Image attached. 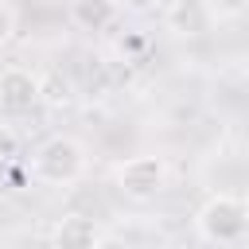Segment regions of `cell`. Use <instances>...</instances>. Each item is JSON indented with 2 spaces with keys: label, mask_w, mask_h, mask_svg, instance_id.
<instances>
[{
  "label": "cell",
  "mask_w": 249,
  "mask_h": 249,
  "mask_svg": "<svg viewBox=\"0 0 249 249\" xmlns=\"http://www.w3.org/2000/svg\"><path fill=\"white\" fill-rule=\"evenodd\" d=\"M70 19L82 31H101L117 19V0H70Z\"/></svg>",
  "instance_id": "52a82bcc"
},
{
  "label": "cell",
  "mask_w": 249,
  "mask_h": 249,
  "mask_svg": "<svg viewBox=\"0 0 249 249\" xmlns=\"http://www.w3.org/2000/svg\"><path fill=\"white\" fill-rule=\"evenodd\" d=\"M245 222H249V206L241 195H230V191L210 195L195 214V230L210 245H237L245 237Z\"/></svg>",
  "instance_id": "6da1fadb"
},
{
  "label": "cell",
  "mask_w": 249,
  "mask_h": 249,
  "mask_svg": "<svg viewBox=\"0 0 249 249\" xmlns=\"http://www.w3.org/2000/svg\"><path fill=\"white\" fill-rule=\"evenodd\" d=\"M206 8H202V0H171L167 8H163V27L171 31V35H179V39H195V35H202L206 31Z\"/></svg>",
  "instance_id": "5b68a950"
},
{
  "label": "cell",
  "mask_w": 249,
  "mask_h": 249,
  "mask_svg": "<svg viewBox=\"0 0 249 249\" xmlns=\"http://www.w3.org/2000/svg\"><path fill=\"white\" fill-rule=\"evenodd\" d=\"M160 0H117V8H128V12H152Z\"/></svg>",
  "instance_id": "4fadbf2b"
},
{
  "label": "cell",
  "mask_w": 249,
  "mask_h": 249,
  "mask_svg": "<svg viewBox=\"0 0 249 249\" xmlns=\"http://www.w3.org/2000/svg\"><path fill=\"white\" fill-rule=\"evenodd\" d=\"M16 39V12L8 4H0V47H8Z\"/></svg>",
  "instance_id": "30bf717a"
},
{
  "label": "cell",
  "mask_w": 249,
  "mask_h": 249,
  "mask_svg": "<svg viewBox=\"0 0 249 249\" xmlns=\"http://www.w3.org/2000/svg\"><path fill=\"white\" fill-rule=\"evenodd\" d=\"M0 105L8 113H27L39 105V74L23 66H4L0 70Z\"/></svg>",
  "instance_id": "277c9868"
},
{
  "label": "cell",
  "mask_w": 249,
  "mask_h": 249,
  "mask_svg": "<svg viewBox=\"0 0 249 249\" xmlns=\"http://www.w3.org/2000/svg\"><path fill=\"white\" fill-rule=\"evenodd\" d=\"M89 249H132V245L121 241V237H113V233H97V241H93Z\"/></svg>",
  "instance_id": "8fae6325"
},
{
  "label": "cell",
  "mask_w": 249,
  "mask_h": 249,
  "mask_svg": "<svg viewBox=\"0 0 249 249\" xmlns=\"http://www.w3.org/2000/svg\"><path fill=\"white\" fill-rule=\"evenodd\" d=\"M144 47H148L144 35H128V39H121V51H124V54H136V51H144Z\"/></svg>",
  "instance_id": "7c38bea8"
},
{
  "label": "cell",
  "mask_w": 249,
  "mask_h": 249,
  "mask_svg": "<svg viewBox=\"0 0 249 249\" xmlns=\"http://www.w3.org/2000/svg\"><path fill=\"white\" fill-rule=\"evenodd\" d=\"M93 241H97V226L89 214H62L54 222V233H51L54 249H89Z\"/></svg>",
  "instance_id": "8992f818"
},
{
  "label": "cell",
  "mask_w": 249,
  "mask_h": 249,
  "mask_svg": "<svg viewBox=\"0 0 249 249\" xmlns=\"http://www.w3.org/2000/svg\"><path fill=\"white\" fill-rule=\"evenodd\" d=\"M19 156V136L12 124H0V163H12Z\"/></svg>",
  "instance_id": "9c48e42d"
},
{
  "label": "cell",
  "mask_w": 249,
  "mask_h": 249,
  "mask_svg": "<svg viewBox=\"0 0 249 249\" xmlns=\"http://www.w3.org/2000/svg\"><path fill=\"white\" fill-rule=\"evenodd\" d=\"M82 171H86V148H82L74 136H66V132L47 136V140L31 152V179H39V183L66 187V183H74Z\"/></svg>",
  "instance_id": "7a4b0ae2"
},
{
  "label": "cell",
  "mask_w": 249,
  "mask_h": 249,
  "mask_svg": "<svg viewBox=\"0 0 249 249\" xmlns=\"http://www.w3.org/2000/svg\"><path fill=\"white\" fill-rule=\"evenodd\" d=\"M163 179H167V167L160 156H128L124 163H117V191L136 202L152 198L163 187Z\"/></svg>",
  "instance_id": "3957f363"
},
{
  "label": "cell",
  "mask_w": 249,
  "mask_h": 249,
  "mask_svg": "<svg viewBox=\"0 0 249 249\" xmlns=\"http://www.w3.org/2000/svg\"><path fill=\"white\" fill-rule=\"evenodd\" d=\"M74 97H78V89H74V82H70L62 70H47V74L39 78V101H43V105L66 109V105H74Z\"/></svg>",
  "instance_id": "ba28073f"
}]
</instances>
